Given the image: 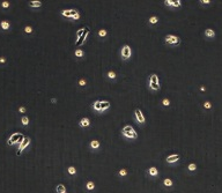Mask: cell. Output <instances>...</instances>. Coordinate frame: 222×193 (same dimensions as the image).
<instances>
[{
  "mask_svg": "<svg viewBox=\"0 0 222 193\" xmlns=\"http://www.w3.org/2000/svg\"><path fill=\"white\" fill-rule=\"evenodd\" d=\"M121 133L126 138H131V139H137V138H138V134H137V132L134 131V128L132 126H130V125H126V126L123 128Z\"/></svg>",
  "mask_w": 222,
  "mask_h": 193,
  "instance_id": "6da1fadb",
  "label": "cell"
},
{
  "mask_svg": "<svg viewBox=\"0 0 222 193\" xmlns=\"http://www.w3.org/2000/svg\"><path fill=\"white\" fill-rule=\"evenodd\" d=\"M149 86L153 90H158L160 89V83H158V77L156 74H151L150 80H149Z\"/></svg>",
  "mask_w": 222,
  "mask_h": 193,
  "instance_id": "7a4b0ae2",
  "label": "cell"
},
{
  "mask_svg": "<svg viewBox=\"0 0 222 193\" xmlns=\"http://www.w3.org/2000/svg\"><path fill=\"white\" fill-rule=\"evenodd\" d=\"M23 138L24 137L22 134H19V133L13 134V135L9 138V140H8V145H10V146H13L14 143H19V145H20V143L22 142Z\"/></svg>",
  "mask_w": 222,
  "mask_h": 193,
  "instance_id": "3957f363",
  "label": "cell"
},
{
  "mask_svg": "<svg viewBox=\"0 0 222 193\" xmlns=\"http://www.w3.org/2000/svg\"><path fill=\"white\" fill-rule=\"evenodd\" d=\"M165 42L168 44H172V45H176V44H179V38L175 35H168V36L165 37Z\"/></svg>",
  "mask_w": 222,
  "mask_h": 193,
  "instance_id": "277c9868",
  "label": "cell"
},
{
  "mask_svg": "<svg viewBox=\"0 0 222 193\" xmlns=\"http://www.w3.org/2000/svg\"><path fill=\"white\" fill-rule=\"evenodd\" d=\"M131 47L128 46V45H124L123 49H121V57H123V59H128L130 57H131Z\"/></svg>",
  "mask_w": 222,
  "mask_h": 193,
  "instance_id": "5b68a950",
  "label": "cell"
},
{
  "mask_svg": "<svg viewBox=\"0 0 222 193\" xmlns=\"http://www.w3.org/2000/svg\"><path fill=\"white\" fill-rule=\"evenodd\" d=\"M29 143H30V139H29V138H23L22 142L19 145V149H17V153H16L17 155H20V154L22 153V150H23Z\"/></svg>",
  "mask_w": 222,
  "mask_h": 193,
  "instance_id": "8992f818",
  "label": "cell"
},
{
  "mask_svg": "<svg viewBox=\"0 0 222 193\" xmlns=\"http://www.w3.org/2000/svg\"><path fill=\"white\" fill-rule=\"evenodd\" d=\"M135 118H137V120H138L140 124L145 123V117H144V115H142L141 110H139V109L135 110Z\"/></svg>",
  "mask_w": 222,
  "mask_h": 193,
  "instance_id": "52a82bcc",
  "label": "cell"
},
{
  "mask_svg": "<svg viewBox=\"0 0 222 193\" xmlns=\"http://www.w3.org/2000/svg\"><path fill=\"white\" fill-rule=\"evenodd\" d=\"M178 160H179V155H177V154H174V155H170V156L167 157V162L168 163H175Z\"/></svg>",
  "mask_w": 222,
  "mask_h": 193,
  "instance_id": "ba28073f",
  "label": "cell"
},
{
  "mask_svg": "<svg viewBox=\"0 0 222 193\" xmlns=\"http://www.w3.org/2000/svg\"><path fill=\"white\" fill-rule=\"evenodd\" d=\"M88 34H89V29L87 28V29H86V33H84L83 35H82V36H81L80 38H79L80 40H77V42H76L77 45H81V44H82V43L84 42V40H86V38H87V36H88Z\"/></svg>",
  "mask_w": 222,
  "mask_h": 193,
  "instance_id": "9c48e42d",
  "label": "cell"
},
{
  "mask_svg": "<svg viewBox=\"0 0 222 193\" xmlns=\"http://www.w3.org/2000/svg\"><path fill=\"white\" fill-rule=\"evenodd\" d=\"M80 126L81 127H87V126H89V124H90V121H89V119L88 118H82V119L80 120Z\"/></svg>",
  "mask_w": 222,
  "mask_h": 193,
  "instance_id": "30bf717a",
  "label": "cell"
},
{
  "mask_svg": "<svg viewBox=\"0 0 222 193\" xmlns=\"http://www.w3.org/2000/svg\"><path fill=\"white\" fill-rule=\"evenodd\" d=\"M0 27L2 28L3 30H8L9 29V27H10V24H9V22H8V21H1V22H0Z\"/></svg>",
  "mask_w": 222,
  "mask_h": 193,
  "instance_id": "8fae6325",
  "label": "cell"
},
{
  "mask_svg": "<svg viewBox=\"0 0 222 193\" xmlns=\"http://www.w3.org/2000/svg\"><path fill=\"white\" fill-rule=\"evenodd\" d=\"M148 173L150 175V176H157L158 175V171L156 168H154V166H151V168H149V170H148Z\"/></svg>",
  "mask_w": 222,
  "mask_h": 193,
  "instance_id": "7c38bea8",
  "label": "cell"
},
{
  "mask_svg": "<svg viewBox=\"0 0 222 193\" xmlns=\"http://www.w3.org/2000/svg\"><path fill=\"white\" fill-rule=\"evenodd\" d=\"M205 36L207 37H214L215 36V31L213 29H206L205 30Z\"/></svg>",
  "mask_w": 222,
  "mask_h": 193,
  "instance_id": "4fadbf2b",
  "label": "cell"
},
{
  "mask_svg": "<svg viewBox=\"0 0 222 193\" xmlns=\"http://www.w3.org/2000/svg\"><path fill=\"white\" fill-rule=\"evenodd\" d=\"M61 15H64V16H66V17H72V16H73V13H72V9L63 10V12H61Z\"/></svg>",
  "mask_w": 222,
  "mask_h": 193,
  "instance_id": "5bb4252c",
  "label": "cell"
},
{
  "mask_svg": "<svg viewBox=\"0 0 222 193\" xmlns=\"http://www.w3.org/2000/svg\"><path fill=\"white\" fill-rule=\"evenodd\" d=\"M110 108V103H109L108 101H105V102H101V111L102 110H107Z\"/></svg>",
  "mask_w": 222,
  "mask_h": 193,
  "instance_id": "9a60e30c",
  "label": "cell"
},
{
  "mask_svg": "<svg viewBox=\"0 0 222 193\" xmlns=\"http://www.w3.org/2000/svg\"><path fill=\"white\" fill-rule=\"evenodd\" d=\"M29 6H30V7H40V6H42V2L35 0V1H30V2H29Z\"/></svg>",
  "mask_w": 222,
  "mask_h": 193,
  "instance_id": "2e32d148",
  "label": "cell"
},
{
  "mask_svg": "<svg viewBox=\"0 0 222 193\" xmlns=\"http://www.w3.org/2000/svg\"><path fill=\"white\" fill-rule=\"evenodd\" d=\"M64 192H66V189H65L64 185L63 184L57 185V193H64Z\"/></svg>",
  "mask_w": 222,
  "mask_h": 193,
  "instance_id": "e0dca14e",
  "label": "cell"
},
{
  "mask_svg": "<svg viewBox=\"0 0 222 193\" xmlns=\"http://www.w3.org/2000/svg\"><path fill=\"white\" fill-rule=\"evenodd\" d=\"M90 147L91 148H95V149H97L98 147H100V142H98L97 140H93L90 142Z\"/></svg>",
  "mask_w": 222,
  "mask_h": 193,
  "instance_id": "ac0fdd59",
  "label": "cell"
},
{
  "mask_svg": "<svg viewBox=\"0 0 222 193\" xmlns=\"http://www.w3.org/2000/svg\"><path fill=\"white\" fill-rule=\"evenodd\" d=\"M21 123H22V125L27 126L28 124H29V118H28L27 116H23L22 118H21Z\"/></svg>",
  "mask_w": 222,
  "mask_h": 193,
  "instance_id": "d6986e66",
  "label": "cell"
},
{
  "mask_svg": "<svg viewBox=\"0 0 222 193\" xmlns=\"http://www.w3.org/2000/svg\"><path fill=\"white\" fill-rule=\"evenodd\" d=\"M163 184H164L167 187H171L172 186V180L171 179H169V178H167V179H164V182H163Z\"/></svg>",
  "mask_w": 222,
  "mask_h": 193,
  "instance_id": "ffe728a7",
  "label": "cell"
},
{
  "mask_svg": "<svg viewBox=\"0 0 222 193\" xmlns=\"http://www.w3.org/2000/svg\"><path fill=\"white\" fill-rule=\"evenodd\" d=\"M94 109L97 111H101V101H96L94 103Z\"/></svg>",
  "mask_w": 222,
  "mask_h": 193,
  "instance_id": "44dd1931",
  "label": "cell"
},
{
  "mask_svg": "<svg viewBox=\"0 0 222 193\" xmlns=\"http://www.w3.org/2000/svg\"><path fill=\"white\" fill-rule=\"evenodd\" d=\"M86 187H87V190L91 191V190H94L95 185H94V183H93V182H88V183H87V185H86Z\"/></svg>",
  "mask_w": 222,
  "mask_h": 193,
  "instance_id": "7402d4cb",
  "label": "cell"
},
{
  "mask_svg": "<svg viewBox=\"0 0 222 193\" xmlns=\"http://www.w3.org/2000/svg\"><path fill=\"white\" fill-rule=\"evenodd\" d=\"M187 169L190 170V171H194L195 169H197V165H195L194 163H191V164H188V166H187Z\"/></svg>",
  "mask_w": 222,
  "mask_h": 193,
  "instance_id": "603a6c76",
  "label": "cell"
},
{
  "mask_svg": "<svg viewBox=\"0 0 222 193\" xmlns=\"http://www.w3.org/2000/svg\"><path fill=\"white\" fill-rule=\"evenodd\" d=\"M68 173H71V175H75V173H76L75 168H74V166H70V168H68Z\"/></svg>",
  "mask_w": 222,
  "mask_h": 193,
  "instance_id": "cb8c5ba5",
  "label": "cell"
},
{
  "mask_svg": "<svg viewBox=\"0 0 222 193\" xmlns=\"http://www.w3.org/2000/svg\"><path fill=\"white\" fill-rule=\"evenodd\" d=\"M157 21H158V19L156 16H151L150 19H149V22H150V23H153V24H155L156 22H157Z\"/></svg>",
  "mask_w": 222,
  "mask_h": 193,
  "instance_id": "d4e9b609",
  "label": "cell"
},
{
  "mask_svg": "<svg viewBox=\"0 0 222 193\" xmlns=\"http://www.w3.org/2000/svg\"><path fill=\"white\" fill-rule=\"evenodd\" d=\"M75 56L79 57V58H81V57L83 56V52H82V50H80V49H79V50L75 51Z\"/></svg>",
  "mask_w": 222,
  "mask_h": 193,
  "instance_id": "484cf974",
  "label": "cell"
},
{
  "mask_svg": "<svg viewBox=\"0 0 222 193\" xmlns=\"http://www.w3.org/2000/svg\"><path fill=\"white\" fill-rule=\"evenodd\" d=\"M181 5H182L181 0H176V1H174V2H172V7H179Z\"/></svg>",
  "mask_w": 222,
  "mask_h": 193,
  "instance_id": "4316f807",
  "label": "cell"
},
{
  "mask_svg": "<svg viewBox=\"0 0 222 193\" xmlns=\"http://www.w3.org/2000/svg\"><path fill=\"white\" fill-rule=\"evenodd\" d=\"M24 33H27V34H31L33 33V28L29 27V26H27V27L24 28Z\"/></svg>",
  "mask_w": 222,
  "mask_h": 193,
  "instance_id": "83f0119b",
  "label": "cell"
},
{
  "mask_svg": "<svg viewBox=\"0 0 222 193\" xmlns=\"http://www.w3.org/2000/svg\"><path fill=\"white\" fill-rule=\"evenodd\" d=\"M108 77L109 79H114V77H116V73H114V72H109Z\"/></svg>",
  "mask_w": 222,
  "mask_h": 193,
  "instance_id": "f1b7e54d",
  "label": "cell"
},
{
  "mask_svg": "<svg viewBox=\"0 0 222 193\" xmlns=\"http://www.w3.org/2000/svg\"><path fill=\"white\" fill-rule=\"evenodd\" d=\"M1 7L2 8H8L9 7V2L8 1H3V2H1Z\"/></svg>",
  "mask_w": 222,
  "mask_h": 193,
  "instance_id": "f546056e",
  "label": "cell"
},
{
  "mask_svg": "<svg viewBox=\"0 0 222 193\" xmlns=\"http://www.w3.org/2000/svg\"><path fill=\"white\" fill-rule=\"evenodd\" d=\"M162 104H163L164 107H169V105H170V102H169V100H167V98H164V100L162 101Z\"/></svg>",
  "mask_w": 222,
  "mask_h": 193,
  "instance_id": "4dcf8cb0",
  "label": "cell"
},
{
  "mask_svg": "<svg viewBox=\"0 0 222 193\" xmlns=\"http://www.w3.org/2000/svg\"><path fill=\"white\" fill-rule=\"evenodd\" d=\"M119 175H120V176H126V175H127V170H126V169H121L120 171H119Z\"/></svg>",
  "mask_w": 222,
  "mask_h": 193,
  "instance_id": "1f68e13d",
  "label": "cell"
},
{
  "mask_svg": "<svg viewBox=\"0 0 222 193\" xmlns=\"http://www.w3.org/2000/svg\"><path fill=\"white\" fill-rule=\"evenodd\" d=\"M83 31H84V29H79V30H77L76 35H77V37H79V38H80V37L83 35Z\"/></svg>",
  "mask_w": 222,
  "mask_h": 193,
  "instance_id": "d6a6232c",
  "label": "cell"
},
{
  "mask_svg": "<svg viewBox=\"0 0 222 193\" xmlns=\"http://www.w3.org/2000/svg\"><path fill=\"white\" fill-rule=\"evenodd\" d=\"M98 35H100V36H101V37L105 36V35H107V30H104V29L100 30V33H98Z\"/></svg>",
  "mask_w": 222,
  "mask_h": 193,
  "instance_id": "836d02e7",
  "label": "cell"
},
{
  "mask_svg": "<svg viewBox=\"0 0 222 193\" xmlns=\"http://www.w3.org/2000/svg\"><path fill=\"white\" fill-rule=\"evenodd\" d=\"M204 108H206V109H211V108H212V105H211V103H209V102H205V103H204Z\"/></svg>",
  "mask_w": 222,
  "mask_h": 193,
  "instance_id": "e575fe53",
  "label": "cell"
},
{
  "mask_svg": "<svg viewBox=\"0 0 222 193\" xmlns=\"http://www.w3.org/2000/svg\"><path fill=\"white\" fill-rule=\"evenodd\" d=\"M172 2H174L172 0H165L164 1V3L167 5V6H172Z\"/></svg>",
  "mask_w": 222,
  "mask_h": 193,
  "instance_id": "d590c367",
  "label": "cell"
},
{
  "mask_svg": "<svg viewBox=\"0 0 222 193\" xmlns=\"http://www.w3.org/2000/svg\"><path fill=\"white\" fill-rule=\"evenodd\" d=\"M72 17H73L74 20H79V19H80V14H79V13H77V12H76V13L74 14V15H73V16H72Z\"/></svg>",
  "mask_w": 222,
  "mask_h": 193,
  "instance_id": "8d00e7d4",
  "label": "cell"
},
{
  "mask_svg": "<svg viewBox=\"0 0 222 193\" xmlns=\"http://www.w3.org/2000/svg\"><path fill=\"white\" fill-rule=\"evenodd\" d=\"M19 112H21V113H24V112H26V108H24V107H21V108H19Z\"/></svg>",
  "mask_w": 222,
  "mask_h": 193,
  "instance_id": "74e56055",
  "label": "cell"
},
{
  "mask_svg": "<svg viewBox=\"0 0 222 193\" xmlns=\"http://www.w3.org/2000/svg\"><path fill=\"white\" fill-rule=\"evenodd\" d=\"M6 63V58L5 57H0V64H5Z\"/></svg>",
  "mask_w": 222,
  "mask_h": 193,
  "instance_id": "f35d334b",
  "label": "cell"
},
{
  "mask_svg": "<svg viewBox=\"0 0 222 193\" xmlns=\"http://www.w3.org/2000/svg\"><path fill=\"white\" fill-rule=\"evenodd\" d=\"M200 2H202V3H206V5H208V3L211 2V1H209V0H201V1H200Z\"/></svg>",
  "mask_w": 222,
  "mask_h": 193,
  "instance_id": "ab89813d",
  "label": "cell"
},
{
  "mask_svg": "<svg viewBox=\"0 0 222 193\" xmlns=\"http://www.w3.org/2000/svg\"><path fill=\"white\" fill-rule=\"evenodd\" d=\"M80 86H84V84H86V80H80Z\"/></svg>",
  "mask_w": 222,
  "mask_h": 193,
  "instance_id": "60d3db41",
  "label": "cell"
}]
</instances>
